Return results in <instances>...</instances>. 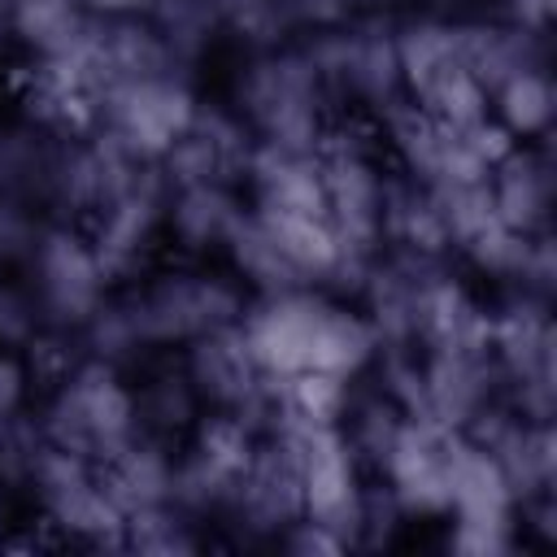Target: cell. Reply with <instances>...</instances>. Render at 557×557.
<instances>
[{"instance_id": "cell-1", "label": "cell", "mask_w": 557, "mask_h": 557, "mask_svg": "<svg viewBox=\"0 0 557 557\" xmlns=\"http://www.w3.org/2000/svg\"><path fill=\"white\" fill-rule=\"evenodd\" d=\"M239 331L265 379L326 374L348 383L379 348V331L370 318L305 287L270 292Z\"/></svg>"}, {"instance_id": "cell-2", "label": "cell", "mask_w": 557, "mask_h": 557, "mask_svg": "<svg viewBox=\"0 0 557 557\" xmlns=\"http://www.w3.org/2000/svg\"><path fill=\"white\" fill-rule=\"evenodd\" d=\"M135 396L104 366H87L61 387L48 413V444L87 461H109L135 440Z\"/></svg>"}, {"instance_id": "cell-3", "label": "cell", "mask_w": 557, "mask_h": 557, "mask_svg": "<svg viewBox=\"0 0 557 557\" xmlns=\"http://www.w3.org/2000/svg\"><path fill=\"white\" fill-rule=\"evenodd\" d=\"M30 483L39 487V500L61 531L87 544H122L126 513L117 509V500L109 496L104 479L91 470L87 457L65 453L57 444H39L30 461Z\"/></svg>"}, {"instance_id": "cell-4", "label": "cell", "mask_w": 557, "mask_h": 557, "mask_svg": "<svg viewBox=\"0 0 557 557\" xmlns=\"http://www.w3.org/2000/svg\"><path fill=\"white\" fill-rule=\"evenodd\" d=\"M196 122V100L183 83L165 74L122 78L104 91V139H113L135 161H161L165 148Z\"/></svg>"}, {"instance_id": "cell-5", "label": "cell", "mask_w": 557, "mask_h": 557, "mask_svg": "<svg viewBox=\"0 0 557 557\" xmlns=\"http://www.w3.org/2000/svg\"><path fill=\"white\" fill-rule=\"evenodd\" d=\"M35 265V305L57 322H87L100 309L104 296V265L91 248V239H78L70 231H48L30 248Z\"/></svg>"}, {"instance_id": "cell-6", "label": "cell", "mask_w": 557, "mask_h": 557, "mask_svg": "<svg viewBox=\"0 0 557 557\" xmlns=\"http://www.w3.org/2000/svg\"><path fill=\"white\" fill-rule=\"evenodd\" d=\"M235 313H239V300L226 283L174 274L139 296V305L131 309V322L139 339H200L218 326H231Z\"/></svg>"}, {"instance_id": "cell-7", "label": "cell", "mask_w": 557, "mask_h": 557, "mask_svg": "<svg viewBox=\"0 0 557 557\" xmlns=\"http://www.w3.org/2000/svg\"><path fill=\"white\" fill-rule=\"evenodd\" d=\"M383 174L361 152L322 157V200L344 252H361L383 235Z\"/></svg>"}, {"instance_id": "cell-8", "label": "cell", "mask_w": 557, "mask_h": 557, "mask_svg": "<svg viewBox=\"0 0 557 557\" xmlns=\"http://www.w3.org/2000/svg\"><path fill=\"white\" fill-rule=\"evenodd\" d=\"M487 191H492L496 222H505L518 235H540L548 226V209H553V165L544 152L513 144L492 165Z\"/></svg>"}, {"instance_id": "cell-9", "label": "cell", "mask_w": 557, "mask_h": 557, "mask_svg": "<svg viewBox=\"0 0 557 557\" xmlns=\"http://www.w3.org/2000/svg\"><path fill=\"white\" fill-rule=\"evenodd\" d=\"M248 178L257 209L278 213H326L322 200V161L296 144H261L248 157Z\"/></svg>"}, {"instance_id": "cell-10", "label": "cell", "mask_w": 557, "mask_h": 557, "mask_svg": "<svg viewBox=\"0 0 557 557\" xmlns=\"http://www.w3.org/2000/svg\"><path fill=\"white\" fill-rule=\"evenodd\" d=\"M261 366L244 339V331L231 322V326H218L209 335L196 339L191 348V383H200L205 396L222 400V405H244L257 396V383H261Z\"/></svg>"}, {"instance_id": "cell-11", "label": "cell", "mask_w": 557, "mask_h": 557, "mask_svg": "<svg viewBox=\"0 0 557 557\" xmlns=\"http://www.w3.org/2000/svg\"><path fill=\"white\" fill-rule=\"evenodd\" d=\"M100 479H104V487H109V496L117 500L122 513H135V509L174 500V461L161 448L139 444V440H131L126 448H117L104 461V474Z\"/></svg>"}, {"instance_id": "cell-12", "label": "cell", "mask_w": 557, "mask_h": 557, "mask_svg": "<svg viewBox=\"0 0 557 557\" xmlns=\"http://www.w3.org/2000/svg\"><path fill=\"white\" fill-rule=\"evenodd\" d=\"M487 109L496 113L492 122L509 139H535V135H544L548 122H553V109H557V91H553L548 70L544 65H531V70H518V74L500 78L487 91Z\"/></svg>"}, {"instance_id": "cell-13", "label": "cell", "mask_w": 557, "mask_h": 557, "mask_svg": "<svg viewBox=\"0 0 557 557\" xmlns=\"http://www.w3.org/2000/svg\"><path fill=\"white\" fill-rule=\"evenodd\" d=\"M83 9V0H13V30L48 61H61L87 44Z\"/></svg>"}, {"instance_id": "cell-14", "label": "cell", "mask_w": 557, "mask_h": 557, "mask_svg": "<svg viewBox=\"0 0 557 557\" xmlns=\"http://www.w3.org/2000/svg\"><path fill=\"white\" fill-rule=\"evenodd\" d=\"M244 222L239 200L222 183L205 187H178V200L170 209V226L187 248H209V244H231L235 226Z\"/></svg>"}, {"instance_id": "cell-15", "label": "cell", "mask_w": 557, "mask_h": 557, "mask_svg": "<svg viewBox=\"0 0 557 557\" xmlns=\"http://www.w3.org/2000/svg\"><path fill=\"white\" fill-rule=\"evenodd\" d=\"M283 544L292 553H344V548H352L339 531H331L326 522H313V518H292L283 531Z\"/></svg>"}, {"instance_id": "cell-16", "label": "cell", "mask_w": 557, "mask_h": 557, "mask_svg": "<svg viewBox=\"0 0 557 557\" xmlns=\"http://www.w3.org/2000/svg\"><path fill=\"white\" fill-rule=\"evenodd\" d=\"M26 400V366L17 361V352H9L0 344V422H9Z\"/></svg>"}, {"instance_id": "cell-17", "label": "cell", "mask_w": 557, "mask_h": 557, "mask_svg": "<svg viewBox=\"0 0 557 557\" xmlns=\"http://www.w3.org/2000/svg\"><path fill=\"white\" fill-rule=\"evenodd\" d=\"M509 17H513V26L540 35L548 26V17H553V0H513L509 4Z\"/></svg>"}, {"instance_id": "cell-18", "label": "cell", "mask_w": 557, "mask_h": 557, "mask_svg": "<svg viewBox=\"0 0 557 557\" xmlns=\"http://www.w3.org/2000/svg\"><path fill=\"white\" fill-rule=\"evenodd\" d=\"M83 4H91V9H109V13H117V9H135V4H148V0H83Z\"/></svg>"}, {"instance_id": "cell-19", "label": "cell", "mask_w": 557, "mask_h": 557, "mask_svg": "<svg viewBox=\"0 0 557 557\" xmlns=\"http://www.w3.org/2000/svg\"><path fill=\"white\" fill-rule=\"evenodd\" d=\"M0 544H4V496H0Z\"/></svg>"}, {"instance_id": "cell-20", "label": "cell", "mask_w": 557, "mask_h": 557, "mask_svg": "<svg viewBox=\"0 0 557 557\" xmlns=\"http://www.w3.org/2000/svg\"><path fill=\"white\" fill-rule=\"evenodd\" d=\"M344 4H383V0H344Z\"/></svg>"}, {"instance_id": "cell-21", "label": "cell", "mask_w": 557, "mask_h": 557, "mask_svg": "<svg viewBox=\"0 0 557 557\" xmlns=\"http://www.w3.org/2000/svg\"><path fill=\"white\" fill-rule=\"evenodd\" d=\"M9 4H13V0H9Z\"/></svg>"}]
</instances>
